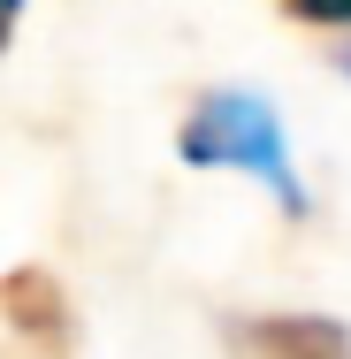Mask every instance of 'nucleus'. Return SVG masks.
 Returning <instances> with one entry per match:
<instances>
[{
	"label": "nucleus",
	"mask_w": 351,
	"mask_h": 359,
	"mask_svg": "<svg viewBox=\"0 0 351 359\" xmlns=\"http://www.w3.org/2000/svg\"><path fill=\"white\" fill-rule=\"evenodd\" d=\"M176 153H184L191 168H237V176L268 184V199H275L290 222L305 215V184H298V168H290L282 115L260 100V92H245V84H214V92H199L191 115L176 123Z\"/></svg>",
	"instance_id": "nucleus-1"
},
{
	"label": "nucleus",
	"mask_w": 351,
	"mask_h": 359,
	"mask_svg": "<svg viewBox=\"0 0 351 359\" xmlns=\"http://www.w3.org/2000/svg\"><path fill=\"white\" fill-rule=\"evenodd\" d=\"M0 321L23 337L31 359H76V306L62 290V276L39 268V260H23V268L0 276Z\"/></svg>",
	"instance_id": "nucleus-2"
},
{
	"label": "nucleus",
	"mask_w": 351,
	"mask_h": 359,
	"mask_svg": "<svg viewBox=\"0 0 351 359\" xmlns=\"http://www.w3.org/2000/svg\"><path fill=\"white\" fill-rule=\"evenodd\" d=\"M221 352L229 359H351V329L336 313H229Z\"/></svg>",
	"instance_id": "nucleus-3"
},
{
	"label": "nucleus",
	"mask_w": 351,
	"mask_h": 359,
	"mask_svg": "<svg viewBox=\"0 0 351 359\" xmlns=\"http://www.w3.org/2000/svg\"><path fill=\"white\" fill-rule=\"evenodd\" d=\"M275 8L305 31H351V0H275Z\"/></svg>",
	"instance_id": "nucleus-4"
},
{
	"label": "nucleus",
	"mask_w": 351,
	"mask_h": 359,
	"mask_svg": "<svg viewBox=\"0 0 351 359\" xmlns=\"http://www.w3.org/2000/svg\"><path fill=\"white\" fill-rule=\"evenodd\" d=\"M15 15H23V0H0V54H8V39H15Z\"/></svg>",
	"instance_id": "nucleus-5"
},
{
	"label": "nucleus",
	"mask_w": 351,
	"mask_h": 359,
	"mask_svg": "<svg viewBox=\"0 0 351 359\" xmlns=\"http://www.w3.org/2000/svg\"><path fill=\"white\" fill-rule=\"evenodd\" d=\"M336 69H344V76H351V54H336Z\"/></svg>",
	"instance_id": "nucleus-6"
}]
</instances>
